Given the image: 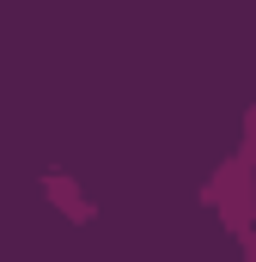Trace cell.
<instances>
[{
    "label": "cell",
    "mask_w": 256,
    "mask_h": 262,
    "mask_svg": "<svg viewBox=\"0 0 256 262\" xmlns=\"http://www.w3.org/2000/svg\"><path fill=\"white\" fill-rule=\"evenodd\" d=\"M49 189H55V201H61L73 220H92V201H79V195H73V183H67V177H49Z\"/></svg>",
    "instance_id": "cell-1"
}]
</instances>
